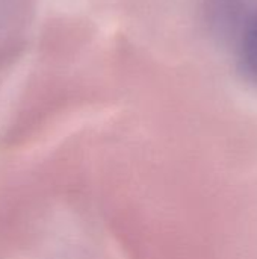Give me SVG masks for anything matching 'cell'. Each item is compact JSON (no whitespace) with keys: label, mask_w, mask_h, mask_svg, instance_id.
I'll use <instances>...</instances> for the list:
<instances>
[{"label":"cell","mask_w":257,"mask_h":259,"mask_svg":"<svg viewBox=\"0 0 257 259\" xmlns=\"http://www.w3.org/2000/svg\"><path fill=\"white\" fill-rule=\"evenodd\" d=\"M238 62L244 76L257 83V12L248 17L238 35Z\"/></svg>","instance_id":"2"},{"label":"cell","mask_w":257,"mask_h":259,"mask_svg":"<svg viewBox=\"0 0 257 259\" xmlns=\"http://www.w3.org/2000/svg\"><path fill=\"white\" fill-rule=\"evenodd\" d=\"M247 0H204V14L209 26L220 35H238L248 20Z\"/></svg>","instance_id":"1"}]
</instances>
